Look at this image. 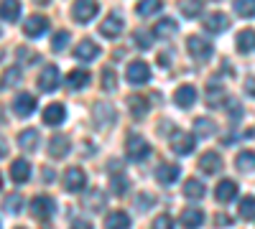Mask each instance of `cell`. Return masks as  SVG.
I'll list each match as a JSON object with an SVG mask.
<instances>
[{"instance_id":"74e56055","label":"cell","mask_w":255,"mask_h":229,"mask_svg":"<svg viewBox=\"0 0 255 229\" xmlns=\"http://www.w3.org/2000/svg\"><path fill=\"white\" fill-rule=\"evenodd\" d=\"M69 44V31H59L54 38H51V51H61V49H67Z\"/></svg>"},{"instance_id":"44dd1931","label":"cell","mask_w":255,"mask_h":229,"mask_svg":"<svg viewBox=\"0 0 255 229\" xmlns=\"http://www.w3.org/2000/svg\"><path fill=\"white\" fill-rule=\"evenodd\" d=\"M67 153H69V140L64 135H54L49 140V155L51 158H64Z\"/></svg>"},{"instance_id":"8992f818","label":"cell","mask_w":255,"mask_h":229,"mask_svg":"<svg viewBox=\"0 0 255 229\" xmlns=\"http://www.w3.org/2000/svg\"><path fill=\"white\" fill-rule=\"evenodd\" d=\"M59 69L54 67V64H49V67H44L41 69V74H38V89L41 92H54L56 87H59Z\"/></svg>"},{"instance_id":"4fadbf2b","label":"cell","mask_w":255,"mask_h":229,"mask_svg":"<svg viewBox=\"0 0 255 229\" xmlns=\"http://www.w3.org/2000/svg\"><path fill=\"white\" fill-rule=\"evenodd\" d=\"M123 26H125V23H123V18L113 13V15H108V18L102 20L100 33H102V36H108V38H115V36H120V33H123Z\"/></svg>"},{"instance_id":"83f0119b","label":"cell","mask_w":255,"mask_h":229,"mask_svg":"<svg viewBox=\"0 0 255 229\" xmlns=\"http://www.w3.org/2000/svg\"><path fill=\"white\" fill-rule=\"evenodd\" d=\"M105 227H108V229H128V227H130V217H128L125 212H110Z\"/></svg>"},{"instance_id":"d6a6232c","label":"cell","mask_w":255,"mask_h":229,"mask_svg":"<svg viewBox=\"0 0 255 229\" xmlns=\"http://www.w3.org/2000/svg\"><path fill=\"white\" fill-rule=\"evenodd\" d=\"M202 10H204V3H202V0H184V3H181L184 18H197Z\"/></svg>"},{"instance_id":"8fae6325","label":"cell","mask_w":255,"mask_h":229,"mask_svg":"<svg viewBox=\"0 0 255 229\" xmlns=\"http://www.w3.org/2000/svg\"><path fill=\"white\" fill-rule=\"evenodd\" d=\"M92 112H95V125L97 128H108V125L115 120V110L108 105V102H97Z\"/></svg>"},{"instance_id":"7a4b0ae2","label":"cell","mask_w":255,"mask_h":229,"mask_svg":"<svg viewBox=\"0 0 255 229\" xmlns=\"http://www.w3.org/2000/svg\"><path fill=\"white\" fill-rule=\"evenodd\" d=\"M95 15H97V3L95 0H74L72 18L77 20V23H90Z\"/></svg>"},{"instance_id":"60d3db41","label":"cell","mask_w":255,"mask_h":229,"mask_svg":"<svg viewBox=\"0 0 255 229\" xmlns=\"http://www.w3.org/2000/svg\"><path fill=\"white\" fill-rule=\"evenodd\" d=\"M133 38H135V46H138V49H143V51L153 46V38L148 36V33H143V31H135V33H133Z\"/></svg>"},{"instance_id":"484cf974","label":"cell","mask_w":255,"mask_h":229,"mask_svg":"<svg viewBox=\"0 0 255 229\" xmlns=\"http://www.w3.org/2000/svg\"><path fill=\"white\" fill-rule=\"evenodd\" d=\"M20 15V0H0V18L15 20Z\"/></svg>"},{"instance_id":"ba28073f","label":"cell","mask_w":255,"mask_h":229,"mask_svg":"<svg viewBox=\"0 0 255 229\" xmlns=\"http://www.w3.org/2000/svg\"><path fill=\"white\" fill-rule=\"evenodd\" d=\"M31 214L36 217V219H49L51 214H54V201L49 199V196H36L33 201H31Z\"/></svg>"},{"instance_id":"ac0fdd59","label":"cell","mask_w":255,"mask_h":229,"mask_svg":"<svg viewBox=\"0 0 255 229\" xmlns=\"http://www.w3.org/2000/svg\"><path fill=\"white\" fill-rule=\"evenodd\" d=\"M28 176H31V165H28V160H13V165H10V178L15 181V183H26L28 181Z\"/></svg>"},{"instance_id":"9f6ffc18","label":"cell","mask_w":255,"mask_h":229,"mask_svg":"<svg viewBox=\"0 0 255 229\" xmlns=\"http://www.w3.org/2000/svg\"><path fill=\"white\" fill-rule=\"evenodd\" d=\"M0 122H3V107H0Z\"/></svg>"},{"instance_id":"db71d44e","label":"cell","mask_w":255,"mask_h":229,"mask_svg":"<svg viewBox=\"0 0 255 229\" xmlns=\"http://www.w3.org/2000/svg\"><path fill=\"white\" fill-rule=\"evenodd\" d=\"M5 153H8V145H5L3 138H0V158H5Z\"/></svg>"},{"instance_id":"816d5d0a","label":"cell","mask_w":255,"mask_h":229,"mask_svg":"<svg viewBox=\"0 0 255 229\" xmlns=\"http://www.w3.org/2000/svg\"><path fill=\"white\" fill-rule=\"evenodd\" d=\"M168 64H171V59H168V54H161V56H158V67H168Z\"/></svg>"},{"instance_id":"6f0895ef","label":"cell","mask_w":255,"mask_h":229,"mask_svg":"<svg viewBox=\"0 0 255 229\" xmlns=\"http://www.w3.org/2000/svg\"><path fill=\"white\" fill-rule=\"evenodd\" d=\"M0 186H3V176H0Z\"/></svg>"},{"instance_id":"7bdbcfd3","label":"cell","mask_w":255,"mask_h":229,"mask_svg":"<svg viewBox=\"0 0 255 229\" xmlns=\"http://www.w3.org/2000/svg\"><path fill=\"white\" fill-rule=\"evenodd\" d=\"M3 79H5V84H8V87H15L18 81H20V69H18V67H10V69L3 74Z\"/></svg>"},{"instance_id":"4316f807","label":"cell","mask_w":255,"mask_h":229,"mask_svg":"<svg viewBox=\"0 0 255 229\" xmlns=\"http://www.w3.org/2000/svg\"><path fill=\"white\" fill-rule=\"evenodd\" d=\"M181 224H184L186 229L202 227V224H204V212H199V209H186V212H181Z\"/></svg>"},{"instance_id":"277c9868","label":"cell","mask_w":255,"mask_h":229,"mask_svg":"<svg viewBox=\"0 0 255 229\" xmlns=\"http://www.w3.org/2000/svg\"><path fill=\"white\" fill-rule=\"evenodd\" d=\"M128 81L130 84H145L148 79H151V69H148V64L145 61H130L128 64Z\"/></svg>"},{"instance_id":"4dcf8cb0","label":"cell","mask_w":255,"mask_h":229,"mask_svg":"<svg viewBox=\"0 0 255 229\" xmlns=\"http://www.w3.org/2000/svg\"><path fill=\"white\" fill-rule=\"evenodd\" d=\"M235 165H238V171H243V173H253L255 171V153L253 151H243L238 155Z\"/></svg>"},{"instance_id":"680465c9","label":"cell","mask_w":255,"mask_h":229,"mask_svg":"<svg viewBox=\"0 0 255 229\" xmlns=\"http://www.w3.org/2000/svg\"><path fill=\"white\" fill-rule=\"evenodd\" d=\"M18 229H23V227H18Z\"/></svg>"},{"instance_id":"bcb514c9","label":"cell","mask_w":255,"mask_h":229,"mask_svg":"<svg viewBox=\"0 0 255 229\" xmlns=\"http://www.w3.org/2000/svg\"><path fill=\"white\" fill-rule=\"evenodd\" d=\"M100 206H105V196L100 191H92L90 196V209H100Z\"/></svg>"},{"instance_id":"f907efd6","label":"cell","mask_w":255,"mask_h":229,"mask_svg":"<svg viewBox=\"0 0 255 229\" xmlns=\"http://www.w3.org/2000/svg\"><path fill=\"white\" fill-rule=\"evenodd\" d=\"M72 229H92V224H90V222H82V219H79V222H74V224H72Z\"/></svg>"},{"instance_id":"5bb4252c","label":"cell","mask_w":255,"mask_h":229,"mask_svg":"<svg viewBox=\"0 0 255 229\" xmlns=\"http://www.w3.org/2000/svg\"><path fill=\"white\" fill-rule=\"evenodd\" d=\"M215 196H217V201H222V204L232 201V199L238 196V183L232 181V178H225V181H220V186H217Z\"/></svg>"},{"instance_id":"1f68e13d","label":"cell","mask_w":255,"mask_h":229,"mask_svg":"<svg viewBox=\"0 0 255 229\" xmlns=\"http://www.w3.org/2000/svg\"><path fill=\"white\" fill-rule=\"evenodd\" d=\"M194 133L209 138V135H215V133H217V125L212 122L209 117H197V120H194Z\"/></svg>"},{"instance_id":"836d02e7","label":"cell","mask_w":255,"mask_h":229,"mask_svg":"<svg viewBox=\"0 0 255 229\" xmlns=\"http://www.w3.org/2000/svg\"><path fill=\"white\" fill-rule=\"evenodd\" d=\"M235 13L243 18H253L255 15V0H235Z\"/></svg>"},{"instance_id":"d4e9b609","label":"cell","mask_w":255,"mask_h":229,"mask_svg":"<svg viewBox=\"0 0 255 229\" xmlns=\"http://www.w3.org/2000/svg\"><path fill=\"white\" fill-rule=\"evenodd\" d=\"M204 183L202 181H197V178H189V181H184V196L186 199H191V201H197V199H204Z\"/></svg>"},{"instance_id":"d590c367","label":"cell","mask_w":255,"mask_h":229,"mask_svg":"<svg viewBox=\"0 0 255 229\" xmlns=\"http://www.w3.org/2000/svg\"><path fill=\"white\" fill-rule=\"evenodd\" d=\"M222 99H225V89H222V87H209V89H207V105H209V107L222 105Z\"/></svg>"},{"instance_id":"6da1fadb","label":"cell","mask_w":255,"mask_h":229,"mask_svg":"<svg viewBox=\"0 0 255 229\" xmlns=\"http://www.w3.org/2000/svg\"><path fill=\"white\" fill-rule=\"evenodd\" d=\"M186 49H189V54H191V59H197V61H207L209 56H212V44L207 38H199V36H189L186 38Z\"/></svg>"},{"instance_id":"f546056e","label":"cell","mask_w":255,"mask_h":229,"mask_svg":"<svg viewBox=\"0 0 255 229\" xmlns=\"http://www.w3.org/2000/svg\"><path fill=\"white\" fill-rule=\"evenodd\" d=\"M18 145H20V148H23V151H36V145H38V133L33 130V128H28V130H23V133H20L18 135Z\"/></svg>"},{"instance_id":"681fc988","label":"cell","mask_w":255,"mask_h":229,"mask_svg":"<svg viewBox=\"0 0 255 229\" xmlns=\"http://www.w3.org/2000/svg\"><path fill=\"white\" fill-rule=\"evenodd\" d=\"M215 219H217V222H215V224H217V227H230V224H232V219H230V217H227V214H217V217H215Z\"/></svg>"},{"instance_id":"f1b7e54d","label":"cell","mask_w":255,"mask_h":229,"mask_svg":"<svg viewBox=\"0 0 255 229\" xmlns=\"http://www.w3.org/2000/svg\"><path fill=\"white\" fill-rule=\"evenodd\" d=\"M64 117H67V110H64L61 105H49L44 110V122L46 125H59V122H64Z\"/></svg>"},{"instance_id":"7dc6e473","label":"cell","mask_w":255,"mask_h":229,"mask_svg":"<svg viewBox=\"0 0 255 229\" xmlns=\"http://www.w3.org/2000/svg\"><path fill=\"white\" fill-rule=\"evenodd\" d=\"M18 56H26V59H23L26 64H33V61H36V54L28 51V49H18Z\"/></svg>"},{"instance_id":"30bf717a","label":"cell","mask_w":255,"mask_h":229,"mask_svg":"<svg viewBox=\"0 0 255 229\" xmlns=\"http://www.w3.org/2000/svg\"><path fill=\"white\" fill-rule=\"evenodd\" d=\"M74 56L79 61H95L100 56V46L95 44V41H90V38H82V44L74 49Z\"/></svg>"},{"instance_id":"9a60e30c","label":"cell","mask_w":255,"mask_h":229,"mask_svg":"<svg viewBox=\"0 0 255 229\" xmlns=\"http://www.w3.org/2000/svg\"><path fill=\"white\" fill-rule=\"evenodd\" d=\"M227 26H230V20H227L225 13H212V15L204 18V31H209V33H220Z\"/></svg>"},{"instance_id":"7402d4cb","label":"cell","mask_w":255,"mask_h":229,"mask_svg":"<svg viewBox=\"0 0 255 229\" xmlns=\"http://www.w3.org/2000/svg\"><path fill=\"white\" fill-rule=\"evenodd\" d=\"M199 168H202L204 173H217V171L222 168V160H220V155H217L215 151H209V153H204V155L199 158Z\"/></svg>"},{"instance_id":"3957f363","label":"cell","mask_w":255,"mask_h":229,"mask_svg":"<svg viewBox=\"0 0 255 229\" xmlns=\"http://www.w3.org/2000/svg\"><path fill=\"white\" fill-rule=\"evenodd\" d=\"M125 153H128L130 160H143L148 153H151V145H148L143 138H138V135H130L128 138V145H125Z\"/></svg>"},{"instance_id":"9c48e42d","label":"cell","mask_w":255,"mask_h":229,"mask_svg":"<svg viewBox=\"0 0 255 229\" xmlns=\"http://www.w3.org/2000/svg\"><path fill=\"white\" fill-rule=\"evenodd\" d=\"M171 148H174L179 155H189L191 151H194V135H189V133H174Z\"/></svg>"},{"instance_id":"8d00e7d4","label":"cell","mask_w":255,"mask_h":229,"mask_svg":"<svg viewBox=\"0 0 255 229\" xmlns=\"http://www.w3.org/2000/svg\"><path fill=\"white\" fill-rule=\"evenodd\" d=\"M135 10H138L140 15H151V13L161 10V0H140V3L135 5Z\"/></svg>"},{"instance_id":"b9f144b4","label":"cell","mask_w":255,"mask_h":229,"mask_svg":"<svg viewBox=\"0 0 255 229\" xmlns=\"http://www.w3.org/2000/svg\"><path fill=\"white\" fill-rule=\"evenodd\" d=\"M151 206H153V196H151V194H138V196H135V209L148 212Z\"/></svg>"},{"instance_id":"11a10c76","label":"cell","mask_w":255,"mask_h":229,"mask_svg":"<svg viewBox=\"0 0 255 229\" xmlns=\"http://www.w3.org/2000/svg\"><path fill=\"white\" fill-rule=\"evenodd\" d=\"M33 3H38V5H46V3H49V0H33Z\"/></svg>"},{"instance_id":"f35d334b","label":"cell","mask_w":255,"mask_h":229,"mask_svg":"<svg viewBox=\"0 0 255 229\" xmlns=\"http://www.w3.org/2000/svg\"><path fill=\"white\" fill-rule=\"evenodd\" d=\"M5 209H8L10 214H18L20 209H23V199H20L18 194H10V196L5 199Z\"/></svg>"},{"instance_id":"f5cc1de1","label":"cell","mask_w":255,"mask_h":229,"mask_svg":"<svg viewBox=\"0 0 255 229\" xmlns=\"http://www.w3.org/2000/svg\"><path fill=\"white\" fill-rule=\"evenodd\" d=\"M41 176L46 178V183H51V178H54V171H51V168H44V171H41Z\"/></svg>"},{"instance_id":"52a82bcc","label":"cell","mask_w":255,"mask_h":229,"mask_svg":"<svg viewBox=\"0 0 255 229\" xmlns=\"http://www.w3.org/2000/svg\"><path fill=\"white\" fill-rule=\"evenodd\" d=\"M84 183H87V176H84L82 168H67V173H64V189L67 191H82Z\"/></svg>"},{"instance_id":"ee69618b","label":"cell","mask_w":255,"mask_h":229,"mask_svg":"<svg viewBox=\"0 0 255 229\" xmlns=\"http://www.w3.org/2000/svg\"><path fill=\"white\" fill-rule=\"evenodd\" d=\"M125 191H128V178H125V176H115V178H113V194L123 196Z\"/></svg>"},{"instance_id":"7c38bea8","label":"cell","mask_w":255,"mask_h":229,"mask_svg":"<svg viewBox=\"0 0 255 229\" xmlns=\"http://www.w3.org/2000/svg\"><path fill=\"white\" fill-rule=\"evenodd\" d=\"M33 107H36V99H33V94H18L15 99H13V112L18 115V117H28L31 112H33Z\"/></svg>"},{"instance_id":"ffe728a7","label":"cell","mask_w":255,"mask_h":229,"mask_svg":"<svg viewBox=\"0 0 255 229\" xmlns=\"http://www.w3.org/2000/svg\"><path fill=\"white\" fill-rule=\"evenodd\" d=\"M176 31H179V23H176L174 18H163V20H158V23L153 26L156 38H171Z\"/></svg>"},{"instance_id":"e0dca14e","label":"cell","mask_w":255,"mask_h":229,"mask_svg":"<svg viewBox=\"0 0 255 229\" xmlns=\"http://www.w3.org/2000/svg\"><path fill=\"white\" fill-rule=\"evenodd\" d=\"M174 99H176V105H179V107H184V110H186V107L194 105V99H197V89L191 87V84H184V87H179V89H176Z\"/></svg>"},{"instance_id":"cb8c5ba5","label":"cell","mask_w":255,"mask_h":229,"mask_svg":"<svg viewBox=\"0 0 255 229\" xmlns=\"http://www.w3.org/2000/svg\"><path fill=\"white\" fill-rule=\"evenodd\" d=\"M64 84H67L69 89H79V87H87L90 84V74L82 72V69H74L67 74V79H64Z\"/></svg>"},{"instance_id":"603a6c76","label":"cell","mask_w":255,"mask_h":229,"mask_svg":"<svg viewBox=\"0 0 255 229\" xmlns=\"http://www.w3.org/2000/svg\"><path fill=\"white\" fill-rule=\"evenodd\" d=\"M128 107H130L135 120H143L145 112H148V99L140 97V94H130V97H128Z\"/></svg>"},{"instance_id":"c3c4849f","label":"cell","mask_w":255,"mask_h":229,"mask_svg":"<svg viewBox=\"0 0 255 229\" xmlns=\"http://www.w3.org/2000/svg\"><path fill=\"white\" fill-rule=\"evenodd\" d=\"M245 94H250V97H255V76H250V79H245Z\"/></svg>"},{"instance_id":"f6af8a7d","label":"cell","mask_w":255,"mask_h":229,"mask_svg":"<svg viewBox=\"0 0 255 229\" xmlns=\"http://www.w3.org/2000/svg\"><path fill=\"white\" fill-rule=\"evenodd\" d=\"M153 229H174V222L168 219L166 214H161V217L153 222Z\"/></svg>"},{"instance_id":"ab89813d","label":"cell","mask_w":255,"mask_h":229,"mask_svg":"<svg viewBox=\"0 0 255 229\" xmlns=\"http://www.w3.org/2000/svg\"><path fill=\"white\" fill-rule=\"evenodd\" d=\"M115 87H118V81H115V72H113V69H102V89L113 92Z\"/></svg>"},{"instance_id":"d6986e66","label":"cell","mask_w":255,"mask_h":229,"mask_svg":"<svg viewBox=\"0 0 255 229\" xmlns=\"http://www.w3.org/2000/svg\"><path fill=\"white\" fill-rule=\"evenodd\" d=\"M156 178L161 181V183H174L176 178H179V165L176 163H163V165H158L156 168Z\"/></svg>"},{"instance_id":"5b68a950","label":"cell","mask_w":255,"mask_h":229,"mask_svg":"<svg viewBox=\"0 0 255 229\" xmlns=\"http://www.w3.org/2000/svg\"><path fill=\"white\" fill-rule=\"evenodd\" d=\"M46 31H49V18H44V15H28L23 20V33L28 38H38L41 33H46Z\"/></svg>"},{"instance_id":"2e32d148","label":"cell","mask_w":255,"mask_h":229,"mask_svg":"<svg viewBox=\"0 0 255 229\" xmlns=\"http://www.w3.org/2000/svg\"><path fill=\"white\" fill-rule=\"evenodd\" d=\"M235 46H238L240 54H250V51H255V31H253V28L240 31L238 38H235Z\"/></svg>"},{"instance_id":"e575fe53","label":"cell","mask_w":255,"mask_h":229,"mask_svg":"<svg viewBox=\"0 0 255 229\" xmlns=\"http://www.w3.org/2000/svg\"><path fill=\"white\" fill-rule=\"evenodd\" d=\"M240 217L243 219H255V196H245L240 201Z\"/></svg>"}]
</instances>
